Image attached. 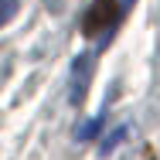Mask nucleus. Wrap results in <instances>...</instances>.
<instances>
[{"label":"nucleus","instance_id":"4","mask_svg":"<svg viewBox=\"0 0 160 160\" xmlns=\"http://www.w3.org/2000/svg\"><path fill=\"white\" fill-rule=\"evenodd\" d=\"M99 126H102V116H96V119H89L85 126L78 129V140H92V136L99 133Z\"/></svg>","mask_w":160,"mask_h":160},{"label":"nucleus","instance_id":"5","mask_svg":"<svg viewBox=\"0 0 160 160\" xmlns=\"http://www.w3.org/2000/svg\"><path fill=\"white\" fill-rule=\"evenodd\" d=\"M17 14V0H0V28Z\"/></svg>","mask_w":160,"mask_h":160},{"label":"nucleus","instance_id":"2","mask_svg":"<svg viewBox=\"0 0 160 160\" xmlns=\"http://www.w3.org/2000/svg\"><path fill=\"white\" fill-rule=\"evenodd\" d=\"M89 78H92V55H78L72 65V102H82Z\"/></svg>","mask_w":160,"mask_h":160},{"label":"nucleus","instance_id":"3","mask_svg":"<svg viewBox=\"0 0 160 160\" xmlns=\"http://www.w3.org/2000/svg\"><path fill=\"white\" fill-rule=\"evenodd\" d=\"M123 140H126V126H116L109 140H102V147H99V153H102V157H109V153H112V150H116V147H119Z\"/></svg>","mask_w":160,"mask_h":160},{"label":"nucleus","instance_id":"1","mask_svg":"<svg viewBox=\"0 0 160 160\" xmlns=\"http://www.w3.org/2000/svg\"><path fill=\"white\" fill-rule=\"evenodd\" d=\"M116 17H119L116 0H92V7H89L85 17H82V34H85V38H99V34H106L116 24Z\"/></svg>","mask_w":160,"mask_h":160}]
</instances>
